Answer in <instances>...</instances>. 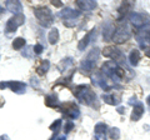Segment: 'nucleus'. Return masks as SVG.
<instances>
[{"label": "nucleus", "instance_id": "nucleus-17", "mask_svg": "<svg viewBox=\"0 0 150 140\" xmlns=\"http://www.w3.org/2000/svg\"><path fill=\"white\" fill-rule=\"evenodd\" d=\"M139 62H140V51L137 49H133L129 54V63H130V65H133V66H137Z\"/></svg>", "mask_w": 150, "mask_h": 140}, {"label": "nucleus", "instance_id": "nucleus-9", "mask_svg": "<svg viewBox=\"0 0 150 140\" xmlns=\"http://www.w3.org/2000/svg\"><path fill=\"white\" fill-rule=\"evenodd\" d=\"M80 14L81 13L78 11V10H74V9H70V8H65L59 13V15L62 16L64 20H76V18L80 16Z\"/></svg>", "mask_w": 150, "mask_h": 140}, {"label": "nucleus", "instance_id": "nucleus-21", "mask_svg": "<svg viewBox=\"0 0 150 140\" xmlns=\"http://www.w3.org/2000/svg\"><path fill=\"white\" fill-rule=\"evenodd\" d=\"M73 66V59L71 58H67V59H64L62 60V63L59 64V70L60 71H67V70L69 68H71Z\"/></svg>", "mask_w": 150, "mask_h": 140}, {"label": "nucleus", "instance_id": "nucleus-35", "mask_svg": "<svg viewBox=\"0 0 150 140\" xmlns=\"http://www.w3.org/2000/svg\"><path fill=\"white\" fill-rule=\"evenodd\" d=\"M119 113H120V114H123V113H124V109H121V108H120V109H119Z\"/></svg>", "mask_w": 150, "mask_h": 140}, {"label": "nucleus", "instance_id": "nucleus-31", "mask_svg": "<svg viewBox=\"0 0 150 140\" xmlns=\"http://www.w3.org/2000/svg\"><path fill=\"white\" fill-rule=\"evenodd\" d=\"M51 4H53L54 6H56V8H60V6H63V4H62V3H59V1H51Z\"/></svg>", "mask_w": 150, "mask_h": 140}, {"label": "nucleus", "instance_id": "nucleus-26", "mask_svg": "<svg viewBox=\"0 0 150 140\" xmlns=\"http://www.w3.org/2000/svg\"><path fill=\"white\" fill-rule=\"evenodd\" d=\"M25 39H23V38H16L15 40L13 41V48L15 49V50H19V49H21V48H24L25 46Z\"/></svg>", "mask_w": 150, "mask_h": 140}, {"label": "nucleus", "instance_id": "nucleus-10", "mask_svg": "<svg viewBox=\"0 0 150 140\" xmlns=\"http://www.w3.org/2000/svg\"><path fill=\"white\" fill-rule=\"evenodd\" d=\"M96 38V29H93L89 34H86L84 38L79 41V45H78V49L79 50H85L86 46L91 43V41Z\"/></svg>", "mask_w": 150, "mask_h": 140}, {"label": "nucleus", "instance_id": "nucleus-2", "mask_svg": "<svg viewBox=\"0 0 150 140\" xmlns=\"http://www.w3.org/2000/svg\"><path fill=\"white\" fill-rule=\"evenodd\" d=\"M101 71L103 74H105L108 78H110L114 83H120L121 79L124 76V71L123 69L119 66L118 63L115 62H106L104 65L101 66Z\"/></svg>", "mask_w": 150, "mask_h": 140}, {"label": "nucleus", "instance_id": "nucleus-33", "mask_svg": "<svg viewBox=\"0 0 150 140\" xmlns=\"http://www.w3.org/2000/svg\"><path fill=\"white\" fill-rule=\"evenodd\" d=\"M56 140H67V135H62V136H59Z\"/></svg>", "mask_w": 150, "mask_h": 140}, {"label": "nucleus", "instance_id": "nucleus-13", "mask_svg": "<svg viewBox=\"0 0 150 140\" xmlns=\"http://www.w3.org/2000/svg\"><path fill=\"white\" fill-rule=\"evenodd\" d=\"M76 5L83 11H90L96 8V3L93 1V0H85V1H84V0H78Z\"/></svg>", "mask_w": 150, "mask_h": 140}, {"label": "nucleus", "instance_id": "nucleus-30", "mask_svg": "<svg viewBox=\"0 0 150 140\" xmlns=\"http://www.w3.org/2000/svg\"><path fill=\"white\" fill-rule=\"evenodd\" d=\"M33 49H34V53L35 54H41L43 53V50H44V48H43V45H40V44H36L35 46H33Z\"/></svg>", "mask_w": 150, "mask_h": 140}, {"label": "nucleus", "instance_id": "nucleus-28", "mask_svg": "<svg viewBox=\"0 0 150 140\" xmlns=\"http://www.w3.org/2000/svg\"><path fill=\"white\" fill-rule=\"evenodd\" d=\"M74 123L73 121H65V125H64V135H67L68 133H70L71 130L74 129Z\"/></svg>", "mask_w": 150, "mask_h": 140}, {"label": "nucleus", "instance_id": "nucleus-24", "mask_svg": "<svg viewBox=\"0 0 150 140\" xmlns=\"http://www.w3.org/2000/svg\"><path fill=\"white\" fill-rule=\"evenodd\" d=\"M94 66H95V63H93L88 59H84L81 62V64H80V69L83 70V71H90V70L94 69Z\"/></svg>", "mask_w": 150, "mask_h": 140}, {"label": "nucleus", "instance_id": "nucleus-18", "mask_svg": "<svg viewBox=\"0 0 150 140\" xmlns=\"http://www.w3.org/2000/svg\"><path fill=\"white\" fill-rule=\"evenodd\" d=\"M103 100L110 105H118L120 103V96H116L114 94H104L103 95Z\"/></svg>", "mask_w": 150, "mask_h": 140}, {"label": "nucleus", "instance_id": "nucleus-6", "mask_svg": "<svg viewBox=\"0 0 150 140\" xmlns=\"http://www.w3.org/2000/svg\"><path fill=\"white\" fill-rule=\"evenodd\" d=\"M25 21V16L23 15V14H19V15H15L10 18L8 21H6V25H5V31L8 33V34H10V33H14L16 31V29L20 25L24 24Z\"/></svg>", "mask_w": 150, "mask_h": 140}, {"label": "nucleus", "instance_id": "nucleus-11", "mask_svg": "<svg viewBox=\"0 0 150 140\" xmlns=\"http://www.w3.org/2000/svg\"><path fill=\"white\" fill-rule=\"evenodd\" d=\"M5 6L6 9L10 13L15 14V15H19V14H21L23 11V5L20 1H14V0H9V1L5 3Z\"/></svg>", "mask_w": 150, "mask_h": 140}, {"label": "nucleus", "instance_id": "nucleus-12", "mask_svg": "<svg viewBox=\"0 0 150 140\" xmlns=\"http://www.w3.org/2000/svg\"><path fill=\"white\" fill-rule=\"evenodd\" d=\"M64 114L67 115L68 118H70V119H78L79 116H80V110L78 109V106H76V105L69 104L67 108H65Z\"/></svg>", "mask_w": 150, "mask_h": 140}, {"label": "nucleus", "instance_id": "nucleus-14", "mask_svg": "<svg viewBox=\"0 0 150 140\" xmlns=\"http://www.w3.org/2000/svg\"><path fill=\"white\" fill-rule=\"evenodd\" d=\"M106 130H108L106 124H104V123H98L95 125V129H94V132H95L96 136L99 138L100 140H105L106 139V133H108Z\"/></svg>", "mask_w": 150, "mask_h": 140}, {"label": "nucleus", "instance_id": "nucleus-23", "mask_svg": "<svg viewBox=\"0 0 150 140\" xmlns=\"http://www.w3.org/2000/svg\"><path fill=\"white\" fill-rule=\"evenodd\" d=\"M49 68H50L49 60H43V62H41V64H40V66H38L36 71H38V74H39V75H44V74L49 70Z\"/></svg>", "mask_w": 150, "mask_h": 140}, {"label": "nucleus", "instance_id": "nucleus-29", "mask_svg": "<svg viewBox=\"0 0 150 140\" xmlns=\"http://www.w3.org/2000/svg\"><path fill=\"white\" fill-rule=\"evenodd\" d=\"M60 127H62V120L58 119V120H55L54 123L50 125V130H53V132H59Z\"/></svg>", "mask_w": 150, "mask_h": 140}, {"label": "nucleus", "instance_id": "nucleus-16", "mask_svg": "<svg viewBox=\"0 0 150 140\" xmlns=\"http://www.w3.org/2000/svg\"><path fill=\"white\" fill-rule=\"evenodd\" d=\"M91 79H93L94 84H96L98 86H100L103 90H108V89H110V86L108 85V83L105 81V79L103 78V74H96V75H94Z\"/></svg>", "mask_w": 150, "mask_h": 140}, {"label": "nucleus", "instance_id": "nucleus-27", "mask_svg": "<svg viewBox=\"0 0 150 140\" xmlns=\"http://www.w3.org/2000/svg\"><path fill=\"white\" fill-rule=\"evenodd\" d=\"M109 136L112 140H118L120 138V130L118 128H111L109 132Z\"/></svg>", "mask_w": 150, "mask_h": 140}, {"label": "nucleus", "instance_id": "nucleus-37", "mask_svg": "<svg viewBox=\"0 0 150 140\" xmlns=\"http://www.w3.org/2000/svg\"><path fill=\"white\" fill-rule=\"evenodd\" d=\"M50 140H54V139H50Z\"/></svg>", "mask_w": 150, "mask_h": 140}, {"label": "nucleus", "instance_id": "nucleus-4", "mask_svg": "<svg viewBox=\"0 0 150 140\" xmlns=\"http://www.w3.org/2000/svg\"><path fill=\"white\" fill-rule=\"evenodd\" d=\"M129 21L135 28H144L150 24V18L142 13H131L129 15Z\"/></svg>", "mask_w": 150, "mask_h": 140}, {"label": "nucleus", "instance_id": "nucleus-20", "mask_svg": "<svg viewBox=\"0 0 150 140\" xmlns=\"http://www.w3.org/2000/svg\"><path fill=\"white\" fill-rule=\"evenodd\" d=\"M48 40L51 45L56 44L59 41V30L56 28H53L50 31H49V35H48Z\"/></svg>", "mask_w": 150, "mask_h": 140}, {"label": "nucleus", "instance_id": "nucleus-15", "mask_svg": "<svg viewBox=\"0 0 150 140\" xmlns=\"http://www.w3.org/2000/svg\"><path fill=\"white\" fill-rule=\"evenodd\" d=\"M143 114H144V105L142 104V103H138V104L134 106L133 113H131V120L133 121L140 120V118L143 116Z\"/></svg>", "mask_w": 150, "mask_h": 140}, {"label": "nucleus", "instance_id": "nucleus-36", "mask_svg": "<svg viewBox=\"0 0 150 140\" xmlns=\"http://www.w3.org/2000/svg\"><path fill=\"white\" fill-rule=\"evenodd\" d=\"M0 13H4V8L3 6H0Z\"/></svg>", "mask_w": 150, "mask_h": 140}, {"label": "nucleus", "instance_id": "nucleus-22", "mask_svg": "<svg viewBox=\"0 0 150 140\" xmlns=\"http://www.w3.org/2000/svg\"><path fill=\"white\" fill-rule=\"evenodd\" d=\"M114 33H115L114 26H112L111 24H108V25L104 28V39H105V40L112 39V36H114Z\"/></svg>", "mask_w": 150, "mask_h": 140}, {"label": "nucleus", "instance_id": "nucleus-1", "mask_svg": "<svg viewBox=\"0 0 150 140\" xmlns=\"http://www.w3.org/2000/svg\"><path fill=\"white\" fill-rule=\"evenodd\" d=\"M74 95L76 96V99L84 105L88 106H94L96 103V95L88 85H79L75 88Z\"/></svg>", "mask_w": 150, "mask_h": 140}, {"label": "nucleus", "instance_id": "nucleus-7", "mask_svg": "<svg viewBox=\"0 0 150 140\" xmlns=\"http://www.w3.org/2000/svg\"><path fill=\"white\" fill-rule=\"evenodd\" d=\"M103 54H104V57L112 59V62H115V63H120V62H124L125 60L124 54L121 53L118 48H115V46H106V48L103 50Z\"/></svg>", "mask_w": 150, "mask_h": 140}, {"label": "nucleus", "instance_id": "nucleus-8", "mask_svg": "<svg viewBox=\"0 0 150 140\" xmlns=\"http://www.w3.org/2000/svg\"><path fill=\"white\" fill-rule=\"evenodd\" d=\"M9 88L11 91L16 93V94H24L26 91V84L21 81H5V83H0V89H6Z\"/></svg>", "mask_w": 150, "mask_h": 140}, {"label": "nucleus", "instance_id": "nucleus-5", "mask_svg": "<svg viewBox=\"0 0 150 140\" xmlns=\"http://www.w3.org/2000/svg\"><path fill=\"white\" fill-rule=\"evenodd\" d=\"M130 36H131L130 29L126 25H121L115 30L112 40H114V43H116V44H121V43H125L126 40H129Z\"/></svg>", "mask_w": 150, "mask_h": 140}, {"label": "nucleus", "instance_id": "nucleus-3", "mask_svg": "<svg viewBox=\"0 0 150 140\" xmlns=\"http://www.w3.org/2000/svg\"><path fill=\"white\" fill-rule=\"evenodd\" d=\"M34 15L36 16V19L39 20L40 25H43L45 28L50 26L53 24V20H54V16H53V13L50 11V9L48 8H36L34 9Z\"/></svg>", "mask_w": 150, "mask_h": 140}, {"label": "nucleus", "instance_id": "nucleus-32", "mask_svg": "<svg viewBox=\"0 0 150 140\" xmlns=\"http://www.w3.org/2000/svg\"><path fill=\"white\" fill-rule=\"evenodd\" d=\"M145 55H146L148 58H150V48H146V49H145Z\"/></svg>", "mask_w": 150, "mask_h": 140}, {"label": "nucleus", "instance_id": "nucleus-19", "mask_svg": "<svg viewBox=\"0 0 150 140\" xmlns=\"http://www.w3.org/2000/svg\"><path fill=\"white\" fill-rule=\"evenodd\" d=\"M45 104L48 106H51V108H59L60 103L58 100V98H56L54 94H50V95H46L45 98Z\"/></svg>", "mask_w": 150, "mask_h": 140}, {"label": "nucleus", "instance_id": "nucleus-34", "mask_svg": "<svg viewBox=\"0 0 150 140\" xmlns=\"http://www.w3.org/2000/svg\"><path fill=\"white\" fill-rule=\"evenodd\" d=\"M146 101H148V105H149V106H150V95H149V96H148V99H146Z\"/></svg>", "mask_w": 150, "mask_h": 140}, {"label": "nucleus", "instance_id": "nucleus-25", "mask_svg": "<svg viewBox=\"0 0 150 140\" xmlns=\"http://www.w3.org/2000/svg\"><path fill=\"white\" fill-rule=\"evenodd\" d=\"M99 55H100V50L98 49V48H95V49H93L91 51H89L88 57H86L85 59L90 60V62H93V63L96 64V60H98V58H99Z\"/></svg>", "mask_w": 150, "mask_h": 140}]
</instances>
